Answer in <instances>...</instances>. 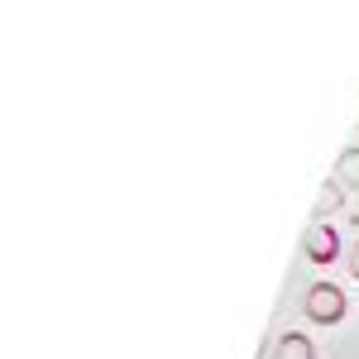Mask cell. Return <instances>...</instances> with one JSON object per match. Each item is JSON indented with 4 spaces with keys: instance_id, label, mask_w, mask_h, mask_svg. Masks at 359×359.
<instances>
[{
    "instance_id": "1",
    "label": "cell",
    "mask_w": 359,
    "mask_h": 359,
    "mask_svg": "<svg viewBox=\"0 0 359 359\" xmlns=\"http://www.w3.org/2000/svg\"><path fill=\"white\" fill-rule=\"evenodd\" d=\"M306 316L316 321V326H335V321H345V292L335 287V283H311L306 287Z\"/></svg>"
},
{
    "instance_id": "2",
    "label": "cell",
    "mask_w": 359,
    "mask_h": 359,
    "mask_svg": "<svg viewBox=\"0 0 359 359\" xmlns=\"http://www.w3.org/2000/svg\"><path fill=\"white\" fill-rule=\"evenodd\" d=\"M302 254L311 259V264H331V259H340V235H335L331 225H306L302 235Z\"/></svg>"
},
{
    "instance_id": "3",
    "label": "cell",
    "mask_w": 359,
    "mask_h": 359,
    "mask_svg": "<svg viewBox=\"0 0 359 359\" xmlns=\"http://www.w3.org/2000/svg\"><path fill=\"white\" fill-rule=\"evenodd\" d=\"M273 359H316V345H311L302 331H287V335H278Z\"/></svg>"
},
{
    "instance_id": "4",
    "label": "cell",
    "mask_w": 359,
    "mask_h": 359,
    "mask_svg": "<svg viewBox=\"0 0 359 359\" xmlns=\"http://www.w3.org/2000/svg\"><path fill=\"white\" fill-rule=\"evenodd\" d=\"M340 206H345V187H340V182L331 177V182H326V187L316 192V211H311V221H316V225H326V216H335Z\"/></svg>"
},
{
    "instance_id": "5",
    "label": "cell",
    "mask_w": 359,
    "mask_h": 359,
    "mask_svg": "<svg viewBox=\"0 0 359 359\" xmlns=\"http://www.w3.org/2000/svg\"><path fill=\"white\" fill-rule=\"evenodd\" d=\"M335 182L350 192V187H359V144H350L345 154H340V163H335Z\"/></svg>"
},
{
    "instance_id": "6",
    "label": "cell",
    "mask_w": 359,
    "mask_h": 359,
    "mask_svg": "<svg viewBox=\"0 0 359 359\" xmlns=\"http://www.w3.org/2000/svg\"><path fill=\"white\" fill-rule=\"evenodd\" d=\"M350 273H355V283H359V245L350 249Z\"/></svg>"
}]
</instances>
